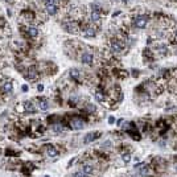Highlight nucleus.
<instances>
[{
	"label": "nucleus",
	"instance_id": "cd10ccee",
	"mask_svg": "<svg viewBox=\"0 0 177 177\" xmlns=\"http://www.w3.org/2000/svg\"><path fill=\"white\" fill-rule=\"evenodd\" d=\"M123 123V119H119V122H118V126H120Z\"/></svg>",
	"mask_w": 177,
	"mask_h": 177
},
{
	"label": "nucleus",
	"instance_id": "ddd939ff",
	"mask_svg": "<svg viewBox=\"0 0 177 177\" xmlns=\"http://www.w3.org/2000/svg\"><path fill=\"white\" fill-rule=\"evenodd\" d=\"M69 75L72 77L73 79H79V77H81V72H79L77 68H73V69H70V72H69Z\"/></svg>",
	"mask_w": 177,
	"mask_h": 177
},
{
	"label": "nucleus",
	"instance_id": "412c9836",
	"mask_svg": "<svg viewBox=\"0 0 177 177\" xmlns=\"http://www.w3.org/2000/svg\"><path fill=\"white\" fill-rule=\"evenodd\" d=\"M53 130H54V132H62L63 131V127L61 124H54V126H53Z\"/></svg>",
	"mask_w": 177,
	"mask_h": 177
},
{
	"label": "nucleus",
	"instance_id": "4468645a",
	"mask_svg": "<svg viewBox=\"0 0 177 177\" xmlns=\"http://www.w3.org/2000/svg\"><path fill=\"white\" fill-rule=\"evenodd\" d=\"M38 106H40V108H41L42 111H46V110L49 108V102L46 101V98H41L38 101Z\"/></svg>",
	"mask_w": 177,
	"mask_h": 177
},
{
	"label": "nucleus",
	"instance_id": "c756f323",
	"mask_svg": "<svg viewBox=\"0 0 177 177\" xmlns=\"http://www.w3.org/2000/svg\"><path fill=\"white\" fill-rule=\"evenodd\" d=\"M115 2H120V0H115Z\"/></svg>",
	"mask_w": 177,
	"mask_h": 177
},
{
	"label": "nucleus",
	"instance_id": "9b49d317",
	"mask_svg": "<svg viewBox=\"0 0 177 177\" xmlns=\"http://www.w3.org/2000/svg\"><path fill=\"white\" fill-rule=\"evenodd\" d=\"M45 11H46V13H48V15L54 16V15H57L58 8H57V5H46V7H45Z\"/></svg>",
	"mask_w": 177,
	"mask_h": 177
},
{
	"label": "nucleus",
	"instance_id": "f03ea898",
	"mask_svg": "<svg viewBox=\"0 0 177 177\" xmlns=\"http://www.w3.org/2000/svg\"><path fill=\"white\" fill-rule=\"evenodd\" d=\"M148 23H149V17L147 15H142V13L133 19V24L139 29H145L148 26Z\"/></svg>",
	"mask_w": 177,
	"mask_h": 177
},
{
	"label": "nucleus",
	"instance_id": "4be33fe9",
	"mask_svg": "<svg viewBox=\"0 0 177 177\" xmlns=\"http://www.w3.org/2000/svg\"><path fill=\"white\" fill-rule=\"evenodd\" d=\"M86 108H87L89 112H95V110H96L94 105H87V106H86Z\"/></svg>",
	"mask_w": 177,
	"mask_h": 177
},
{
	"label": "nucleus",
	"instance_id": "0eeeda50",
	"mask_svg": "<svg viewBox=\"0 0 177 177\" xmlns=\"http://www.w3.org/2000/svg\"><path fill=\"white\" fill-rule=\"evenodd\" d=\"M90 19H91L93 23H95V24H101V20H102V15L99 11H93L91 15H90Z\"/></svg>",
	"mask_w": 177,
	"mask_h": 177
},
{
	"label": "nucleus",
	"instance_id": "5701e85b",
	"mask_svg": "<svg viewBox=\"0 0 177 177\" xmlns=\"http://www.w3.org/2000/svg\"><path fill=\"white\" fill-rule=\"evenodd\" d=\"M73 177H87V175H85V173L81 171V172H75L74 175H73Z\"/></svg>",
	"mask_w": 177,
	"mask_h": 177
},
{
	"label": "nucleus",
	"instance_id": "20e7f679",
	"mask_svg": "<svg viewBox=\"0 0 177 177\" xmlns=\"http://www.w3.org/2000/svg\"><path fill=\"white\" fill-rule=\"evenodd\" d=\"M81 61H82V63H85V65H87V66L93 65V63H94V54H93V53H89V52L82 53Z\"/></svg>",
	"mask_w": 177,
	"mask_h": 177
},
{
	"label": "nucleus",
	"instance_id": "423d86ee",
	"mask_svg": "<svg viewBox=\"0 0 177 177\" xmlns=\"http://www.w3.org/2000/svg\"><path fill=\"white\" fill-rule=\"evenodd\" d=\"M26 33H28L29 37L36 38V37H38V35H40V29L37 28V25H31L26 28Z\"/></svg>",
	"mask_w": 177,
	"mask_h": 177
},
{
	"label": "nucleus",
	"instance_id": "bb28decb",
	"mask_svg": "<svg viewBox=\"0 0 177 177\" xmlns=\"http://www.w3.org/2000/svg\"><path fill=\"white\" fill-rule=\"evenodd\" d=\"M120 2H122V3H124V4H127V3H128L130 0H120Z\"/></svg>",
	"mask_w": 177,
	"mask_h": 177
},
{
	"label": "nucleus",
	"instance_id": "a211bd4d",
	"mask_svg": "<svg viewBox=\"0 0 177 177\" xmlns=\"http://www.w3.org/2000/svg\"><path fill=\"white\" fill-rule=\"evenodd\" d=\"M24 110L26 112H33L35 111V107H33V105L31 102H25L24 103Z\"/></svg>",
	"mask_w": 177,
	"mask_h": 177
},
{
	"label": "nucleus",
	"instance_id": "f257e3e1",
	"mask_svg": "<svg viewBox=\"0 0 177 177\" xmlns=\"http://www.w3.org/2000/svg\"><path fill=\"white\" fill-rule=\"evenodd\" d=\"M108 49L111 52L116 53V54H120V53H123V50H124V42L119 38H112L108 42Z\"/></svg>",
	"mask_w": 177,
	"mask_h": 177
},
{
	"label": "nucleus",
	"instance_id": "393cba45",
	"mask_svg": "<svg viewBox=\"0 0 177 177\" xmlns=\"http://www.w3.org/2000/svg\"><path fill=\"white\" fill-rule=\"evenodd\" d=\"M23 91H28V86H26V85L23 86Z\"/></svg>",
	"mask_w": 177,
	"mask_h": 177
},
{
	"label": "nucleus",
	"instance_id": "aec40b11",
	"mask_svg": "<svg viewBox=\"0 0 177 177\" xmlns=\"http://www.w3.org/2000/svg\"><path fill=\"white\" fill-rule=\"evenodd\" d=\"M95 99H96L98 102H105V95H103L102 93L96 91V93H95Z\"/></svg>",
	"mask_w": 177,
	"mask_h": 177
},
{
	"label": "nucleus",
	"instance_id": "c85d7f7f",
	"mask_svg": "<svg viewBox=\"0 0 177 177\" xmlns=\"http://www.w3.org/2000/svg\"><path fill=\"white\" fill-rule=\"evenodd\" d=\"M169 2H176V0H169Z\"/></svg>",
	"mask_w": 177,
	"mask_h": 177
},
{
	"label": "nucleus",
	"instance_id": "7c9ffc66",
	"mask_svg": "<svg viewBox=\"0 0 177 177\" xmlns=\"http://www.w3.org/2000/svg\"><path fill=\"white\" fill-rule=\"evenodd\" d=\"M176 2H177V0H176Z\"/></svg>",
	"mask_w": 177,
	"mask_h": 177
},
{
	"label": "nucleus",
	"instance_id": "2eb2a0df",
	"mask_svg": "<svg viewBox=\"0 0 177 177\" xmlns=\"http://www.w3.org/2000/svg\"><path fill=\"white\" fill-rule=\"evenodd\" d=\"M46 153H48V156H50V157H56V156H57V153H58V151L54 148V147L48 145V147H46Z\"/></svg>",
	"mask_w": 177,
	"mask_h": 177
},
{
	"label": "nucleus",
	"instance_id": "f8f14e48",
	"mask_svg": "<svg viewBox=\"0 0 177 177\" xmlns=\"http://www.w3.org/2000/svg\"><path fill=\"white\" fill-rule=\"evenodd\" d=\"M28 79H31V81H35L36 78H37V70H36V68H29V70H28Z\"/></svg>",
	"mask_w": 177,
	"mask_h": 177
},
{
	"label": "nucleus",
	"instance_id": "39448f33",
	"mask_svg": "<svg viewBox=\"0 0 177 177\" xmlns=\"http://www.w3.org/2000/svg\"><path fill=\"white\" fill-rule=\"evenodd\" d=\"M70 127H72L73 130H81L85 127V122H83V119H81V118H73L70 120Z\"/></svg>",
	"mask_w": 177,
	"mask_h": 177
},
{
	"label": "nucleus",
	"instance_id": "a878e982",
	"mask_svg": "<svg viewBox=\"0 0 177 177\" xmlns=\"http://www.w3.org/2000/svg\"><path fill=\"white\" fill-rule=\"evenodd\" d=\"M38 91H42V90H44V87H42V85H38Z\"/></svg>",
	"mask_w": 177,
	"mask_h": 177
},
{
	"label": "nucleus",
	"instance_id": "1a4fd4ad",
	"mask_svg": "<svg viewBox=\"0 0 177 177\" xmlns=\"http://www.w3.org/2000/svg\"><path fill=\"white\" fill-rule=\"evenodd\" d=\"M99 136H101V132H91V133H87L83 140H85V143H91V142H94L96 138H99Z\"/></svg>",
	"mask_w": 177,
	"mask_h": 177
},
{
	"label": "nucleus",
	"instance_id": "f3484780",
	"mask_svg": "<svg viewBox=\"0 0 177 177\" xmlns=\"http://www.w3.org/2000/svg\"><path fill=\"white\" fill-rule=\"evenodd\" d=\"M93 171H94V168H93L91 165H89V164H85L82 166V172L85 173V175H91Z\"/></svg>",
	"mask_w": 177,
	"mask_h": 177
},
{
	"label": "nucleus",
	"instance_id": "7ed1b4c3",
	"mask_svg": "<svg viewBox=\"0 0 177 177\" xmlns=\"http://www.w3.org/2000/svg\"><path fill=\"white\" fill-rule=\"evenodd\" d=\"M63 29L68 31L69 33H78L79 32V25H78V23L68 20V21L63 23Z\"/></svg>",
	"mask_w": 177,
	"mask_h": 177
},
{
	"label": "nucleus",
	"instance_id": "b1692460",
	"mask_svg": "<svg viewBox=\"0 0 177 177\" xmlns=\"http://www.w3.org/2000/svg\"><path fill=\"white\" fill-rule=\"evenodd\" d=\"M114 118H112V116H110V118H108V123H110V124H112V123H114Z\"/></svg>",
	"mask_w": 177,
	"mask_h": 177
},
{
	"label": "nucleus",
	"instance_id": "dca6fc26",
	"mask_svg": "<svg viewBox=\"0 0 177 177\" xmlns=\"http://www.w3.org/2000/svg\"><path fill=\"white\" fill-rule=\"evenodd\" d=\"M12 89H13L12 82H5L4 85H3V91H4L5 94H9V93L12 91Z\"/></svg>",
	"mask_w": 177,
	"mask_h": 177
},
{
	"label": "nucleus",
	"instance_id": "9d476101",
	"mask_svg": "<svg viewBox=\"0 0 177 177\" xmlns=\"http://www.w3.org/2000/svg\"><path fill=\"white\" fill-rule=\"evenodd\" d=\"M156 50L159 52L160 56H166L168 54V46L165 44H159V45H156Z\"/></svg>",
	"mask_w": 177,
	"mask_h": 177
},
{
	"label": "nucleus",
	"instance_id": "6e6552de",
	"mask_svg": "<svg viewBox=\"0 0 177 177\" xmlns=\"http://www.w3.org/2000/svg\"><path fill=\"white\" fill-rule=\"evenodd\" d=\"M82 35L85 36V37H95V31L91 28V26H89V25H86L85 28H83V31H82Z\"/></svg>",
	"mask_w": 177,
	"mask_h": 177
},
{
	"label": "nucleus",
	"instance_id": "6ab92c4d",
	"mask_svg": "<svg viewBox=\"0 0 177 177\" xmlns=\"http://www.w3.org/2000/svg\"><path fill=\"white\" fill-rule=\"evenodd\" d=\"M122 160L124 163H128L130 160H131V152H124V153H123V155H122Z\"/></svg>",
	"mask_w": 177,
	"mask_h": 177
}]
</instances>
